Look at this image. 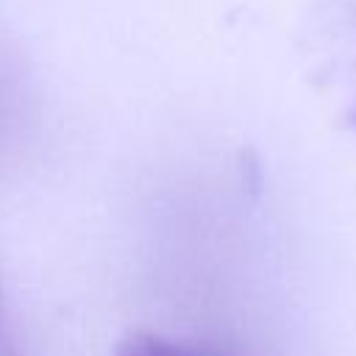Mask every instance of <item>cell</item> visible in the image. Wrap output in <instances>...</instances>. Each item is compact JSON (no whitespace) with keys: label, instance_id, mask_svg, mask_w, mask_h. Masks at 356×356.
I'll return each mask as SVG.
<instances>
[{"label":"cell","instance_id":"cell-3","mask_svg":"<svg viewBox=\"0 0 356 356\" xmlns=\"http://www.w3.org/2000/svg\"><path fill=\"white\" fill-rule=\"evenodd\" d=\"M353 22H356V11H353Z\"/></svg>","mask_w":356,"mask_h":356},{"label":"cell","instance_id":"cell-2","mask_svg":"<svg viewBox=\"0 0 356 356\" xmlns=\"http://www.w3.org/2000/svg\"><path fill=\"white\" fill-rule=\"evenodd\" d=\"M0 356H19V348L14 342V334H11V325H8V314H6L3 286H0Z\"/></svg>","mask_w":356,"mask_h":356},{"label":"cell","instance_id":"cell-1","mask_svg":"<svg viewBox=\"0 0 356 356\" xmlns=\"http://www.w3.org/2000/svg\"><path fill=\"white\" fill-rule=\"evenodd\" d=\"M114 356H231V353L217 345L172 342L159 334H134L117 348Z\"/></svg>","mask_w":356,"mask_h":356}]
</instances>
